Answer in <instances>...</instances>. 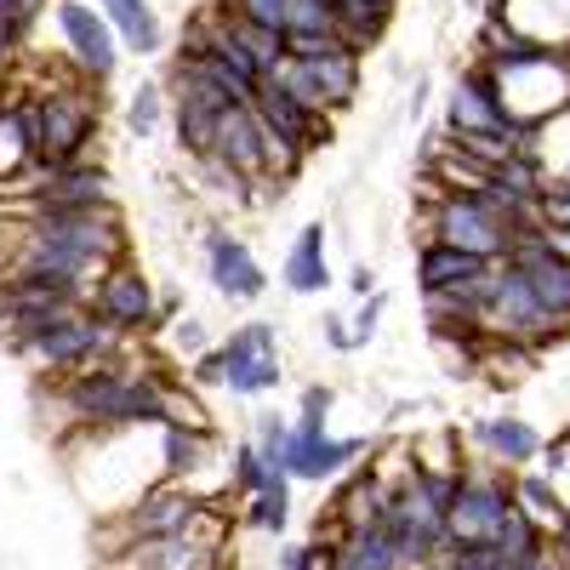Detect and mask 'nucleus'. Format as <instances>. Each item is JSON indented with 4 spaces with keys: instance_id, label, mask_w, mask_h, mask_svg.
I'll use <instances>...</instances> for the list:
<instances>
[{
    "instance_id": "obj_1",
    "label": "nucleus",
    "mask_w": 570,
    "mask_h": 570,
    "mask_svg": "<svg viewBox=\"0 0 570 570\" xmlns=\"http://www.w3.org/2000/svg\"><path fill=\"white\" fill-rule=\"evenodd\" d=\"M115 263H126V223H120V206H98V212H40V217H23V223H18L7 274H58V279L98 285ZM7 274H0V279H7Z\"/></svg>"
},
{
    "instance_id": "obj_2",
    "label": "nucleus",
    "mask_w": 570,
    "mask_h": 570,
    "mask_svg": "<svg viewBox=\"0 0 570 570\" xmlns=\"http://www.w3.org/2000/svg\"><path fill=\"white\" fill-rule=\"evenodd\" d=\"M166 389L171 376H149V371H131L120 354L69 371L58 383V405L91 428V434H120V428H160L166 422Z\"/></svg>"
},
{
    "instance_id": "obj_3",
    "label": "nucleus",
    "mask_w": 570,
    "mask_h": 570,
    "mask_svg": "<svg viewBox=\"0 0 570 570\" xmlns=\"http://www.w3.org/2000/svg\"><path fill=\"white\" fill-rule=\"evenodd\" d=\"M473 308H480L485 337H497V343H519V348H531V354H542L548 343L570 337V331L537 303V292L525 285V274H519L513 263H491V268H485Z\"/></svg>"
},
{
    "instance_id": "obj_4",
    "label": "nucleus",
    "mask_w": 570,
    "mask_h": 570,
    "mask_svg": "<svg viewBox=\"0 0 570 570\" xmlns=\"http://www.w3.org/2000/svg\"><path fill=\"white\" fill-rule=\"evenodd\" d=\"M508 508H513L508 468H462L456 497L445 508V548H491Z\"/></svg>"
},
{
    "instance_id": "obj_5",
    "label": "nucleus",
    "mask_w": 570,
    "mask_h": 570,
    "mask_svg": "<svg viewBox=\"0 0 570 570\" xmlns=\"http://www.w3.org/2000/svg\"><path fill=\"white\" fill-rule=\"evenodd\" d=\"M126 348V337L120 331L91 308V303H80V308H69L63 320H52L40 331V337L23 348L40 371H58V376H69V371H86V365H98V360H109V354H120Z\"/></svg>"
},
{
    "instance_id": "obj_6",
    "label": "nucleus",
    "mask_w": 570,
    "mask_h": 570,
    "mask_svg": "<svg viewBox=\"0 0 570 570\" xmlns=\"http://www.w3.org/2000/svg\"><path fill=\"white\" fill-rule=\"evenodd\" d=\"M212 513H217V502L200 497V491H188L183 480L142 485L137 502H131L126 513H115V519H120V537H126L120 553H126L131 542H149V537H188V531H206Z\"/></svg>"
},
{
    "instance_id": "obj_7",
    "label": "nucleus",
    "mask_w": 570,
    "mask_h": 570,
    "mask_svg": "<svg viewBox=\"0 0 570 570\" xmlns=\"http://www.w3.org/2000/svg\"><path fill=\"white\" fill-rule=\"evenodd\" d=\"M18 217H40V212H98L115 206V171L98 160H75L58 171H35L23 183V195H12Z\"/></svg>"
},
{
    "instance_id": "obj_8",
    "label": "nucleus",
    "mask_w": 570,
    "mask_h": 570,
    "mask_svg": "<svg viewBox=\"0 0 570 570\" xmlns=\"http://www.w3.org/2000/svg\"><path fill=\"white\" fill-rule=\"evenodd\" d=\"M40 104H46V155H40V171H58V166L86 160L91 137H98V86H91V80H80V86H46Z\"/></svg>"
},
{
    "instance_id": "obj_9",
    "label": "nucleus",
    "mask_w": 570,
    "mask_h": 570,
    "mask_svg": "<svg viewBox=\"0 0 570 570\" xmlns=\"http://www.w3.org/2000/svg\"><path fill=\"white\" fill-rule=\"evenodd\" d=\"M52 18H58V35H63V46H69L75 75L91 80V86H109L115 69H120V52H126L120 35H115V23L91 7V0H58Z\"/></svg>"
},
{
    "instance_id": "obj_10",
    "label": "nucleus",
    "mask_w": 570,
    "mask_h": 570,
    "mask_svg": "<svg viewBox=\"0 0 570 570\" xmlns=\"http://www.w3.org/2000/svg\"><path fill=\"white\" fill-rule=\"evenodd\" d=\"M285 383V365H279V337L268 320H252L240 331L223 337V389L240 394V400H263Z\"/></svg>"
},
{
    "instance_id": "obj_11",
    "label": "nucleus",
    "mask_w": 570,
    "mask_h": 570,
    "mask_svg": "<svg viewBox=\"0 0 570 570\" xmlns=\"http://www.w3.org/2000/svg\"><path fill=\"white\" fill-rule=\"evenodd\" d=\"M371 456V440H331L325 416H292V445H285V473L308 485L343 480V473Z\"/></svg>"
},
{
    "instance_id": "obj_12",
    "label": "nucleus",
    "mask_w": 570,
    "mask_h": 570,
    "mask_svg": "<svg viewBox=\"0 0 570 570\" xmlns=\"http://www.w3.org/2000/svg\"><path fill=\"white\" fill-rule=\"evenodd\" d=\"M91 308H98L120 337H142V331H160V292L149 285L131 257L115 263L98 285H91Z\"/></svg>"
},
{
    "instance_id": "obj_13",
    "label": "nucleus",
    "mask_w": 570,
    "mask_h": 570,
    "mask_svg": "<svg viewBox=\"0 0 570 570\" xmlns=\"http://www.w3.org/2000/svg\"><path fill=\"white\" fill-rule=\"evenodd\" d=\"M200 252H206V279L217 285L228 303H257L268 292V274H263L257 252L234 228H206L200 234Z\"/></svg>"
},
{
    "instance_id": "obj_14",
    "label": "nucleus",
    "mask_w": 570,
    "mask_h": 570,
    "mask_svg": "<svg viewBox=\"0 0 570 570\" xmlns=\"http://www.w3.org/2000/svg\"><path fill=\"white\" fill-rule=\"evenodd\" d=\"M228 542L223 531H188V537H149V542H131L126 553H115V570H223Z\"/></svg>"
},
{
    "instance_id": "obj_15",
    "label": "nucleus",
    "mask_w": 570,
    "mask_h": 570,
    "mask_svg": "<svg viewBox=\"0 0 570 570\" xmlns=\"http://www.w3.org/2000/svg\"><path fill=\"white\" fill-rule=\"evenodd\" d=\"M485 257H473V252H456V246H440V240H422L416 252V292H451L473 308V292H480V279H485ZM480 314V308H473Z\"/></svg>"
},
{
    "instance_id": "obj_16",
    "label": "nucleus",
    "mask_w": 570,
    "mask_h": 570,
    "mask_svg": "<svg viewBox=\"0 0 570 570\" xmlns=\"http://www.w3.org/2000/svg\"><path fill=\"white\" fill-rule=\"evenodd\" d=\"M502 263H513L519 274H525V285L537 292V303L570 331V263L559 257V252H548L542 246V234H531V240H519Z\"/></svg>"
},
{
    "instance_id": "obj_17",
    "label": "nucleus",
    "mask_w": 570,
    "mask_h": 570,
    "mask_svg": "<svg viewBox=\"0 0 570 570\" xmlns=\"http://www.w3.org/2000/svg\"><path fill=\"white\" fill-rule=\"evenodd\" d=\"M462 440H473V445L485 451V462H491V468H508V473L531 468V462L542 456V445H548L525 416H485V422H473Z\"/></svg>"
},
{
    "instance_id": "obj_18",
    "label": "nucleus",
    "mask_w": 570,
    "mask_h": 570,
    "mask_svg": "<svg viewBox=\"0 0 570 570\" xmlns=\"http://www.w3.org/2000/svg\"><path fill=\"white\" fill-rule=\"evenodd\" d=\"M252 115H257V120H263L268 131H279L285 142H297L303 155H314L320 142L331 137V115H308L303 104H292V98H285V91H279L274 80H263V86H257V98H252Z\"/></svg>"
},
{
    "instance_id": "obj_19",
    "label": "nucleus",
    "mask_w": 570,
    "mask_h": 570,
    "mask_svg": "<svg viewBox=\"0 0 570 570\" xmlns=\"http://www.w3.org/2000/svg\"><path fill=\"white\" fill-rule=\"evenodd\" d=\"M206 160H223L228 171H240V177H263V126H257V115H252L246 104L223 109L217 142H212Z\"/></svg>"
},
{
    "instance_id": "obj_20",
    "label": "nucleus",
    "mask_w": 570,
    "mask_h": 570,
    "mask_svg": "<svg viewBox=\"0 0 570 570\" xmlns=\"http://www.w3.org/2000/svg\"><path fill=\"white\" fill-rule=\"evenodd\" d=\"M297 63H303V58H297ZM303 69H308V75H314V86H320V104H325V115H343V109H354L360 86H365V63H360L354 46H337V52H325V58H308Z\"/></svg>"
},
{
    "instance_id": "obj_21",
    "label": "nucleus",
    "mask_w": 570,
    "mask_h": 570,
    "mask_svg": "<svg viewBox=\"0 0 570 570\" xmlns=\"http://www.w3.org/2000/svg\"><path fill=\"white\" fill-rule=\"evenodd\" d=\"M285 292L297 297H314V292H331V257H325V223H308L292 252H285Z\"/></svg>"
},
{
    "instance_id": "obj_22",
    "label": "nucleus",
    "mask_w": 570,
    "mask_h": 570,
    "mask_svg": "<svg viewBox=\"0 0 570 570\" xmlns=\"http://www.w3.org/2000/svg\"><path fill=\"white\" fill-rule=\"evenodd\" d=\"M331 570H405V564H400V548L389 542L383 525H360V531H337Z\"/></svg>"
},
{
    "instance_id": "obj_23",
    "label": "nucleus",
    "mask_w": 570,
    "mask_h": 570,
    "mask_svg": "<svg viewBox=\"0 0 570 570\" xmlns=\"http://www.w3.org/2000/svg\"><path fill=\"white\" fill-rule=\"evenodd\" d=\"M212 456V428H183V422H160V462H166V480H183L200 473Z\"/></svg>"
},
{
    "instance_id": "obj_24",
    "label": "nucleus",
    "mask_w": 570,
    "mask_h": 570,
    "mask_svg": "<svg viewBox=\"0 0 570 570\" xmlns=\"http://www.w3.org/2000/svg\"><path fill=\"white\" fill-rule=\"evenodd\" d=\"M98 12L115 23V35L131 58H149L160 46V18L149 12V0H98Z\"/></svg>"
},
{
    "instance_id": "obj_25",
    "label": "nucleus",
    "mask_w": 570,
    "mask_h": 570,
    "mask_svg": "<svg viewBox=\"0 0 570 570\" xmlns=\"http://www.w3.org/2000/svg\"><path fill=\"white\" fill-rule=\"evenodd\" d=\"M389 23H394V7H383V0H337V35L360 58L389 35Z\"/></svg>"
},
{
    "instance_id": "obj_26",
    "label": "nucleus",
    "mask_w": 570,
    "mask_h": 570,
    "mask_svg": "<svg viewBox=\"0 0 570 570\" xmlns=\"http://www.w3.org/2000/svg\"><path fill=\"white\" fill-rule=\"evenodd\" d=\"M513 502L531 513V525H537V531H548V537H553L559 513H564V497H559V485L548 480L542 468H519V473H513Z\"/></svg>"
},
{
    "instance_id": "obj_27",
    "label": "nucleus",
    "mask_w": 570,
    "mask_h": 570,
    "mask_svg": "<svg viewBox=\"0 0 570 570\" xmlns=\"http://www.w3.org/2000/svg\"><path fill=\"white\" fill-rule=\"evenodd\" d=\"M240 525H246V531H257V537H285V531H292V480H285V473H279V480H274L268 491L246 497Z\"/></svg>"
},
{
    "instance_id": "obj_28",
    "label": "nucleus",
    "mask_w": 570,
    "mask_h": 570,
    "mask_svg": "<svg viewBox=\"0 0 570 570\" xmlns=\"http://www.w3.org/2000/svg\"><path fill=\"white\" fill-rule=\"evenodd\" d=\"M35 171H40V155H35V142H29V131L18 120V104H12L7 115H0V183H23Z\"/></svg>"
},
{
    "instance_id": "obj_29",
    "label": "nucleus",
    "mask_w": 570,
    "mask_h": 570,
    "mask_svg": "<svg viewBox=\"0 0 570 570\" xmlns=\"http://www.w3.org/2000/svg\"><path fill=\"white\" fill-rule=\"evenodd\" d=\"M166 115H171L166 80H142V86L131 91V104H126V131H131V137H155Z\"/></svg>"
},
{
    "instance_id": "obj_30",
    "label": "nucleus",
    "mask_w": 570,
    "mask_h": 570,
    "mask_svg": "<svg viewBox=\"0 0 570 570\" xmlns=\"http://www.w3.org/2000/svg\"><path fill=\"white\" fill-rule=\"evenodd\" d=\"M274 480H279V473L257 456V445H252V440L234 445V462H228V485H234V491H240V497H257V491H268Z\"/></svg>"
},
{
    "instance_id": "obj_31",
    "label": "nucleus",
    "mask_w": 570,
    "mask_h": 570,
    "mask_svg": "<svg viewBox=\"0 0 570 570\" xmlns=\"http://www.w3.org/2000/svg\"><path fill=\"white\" fill-rule=\"evenodd\" d=\"M331 548H337V531H314L308 542H285L274 570H331Z\"/></svg>"
},
{
    "instance_id": "obj_32",
    "label": "nucleus",
    "mask_w": 570,
    "mask_h": 570,
    "mask_svg": "<svg viewBox=\"0 0 570 570\" xmlns=\"http://www.w3.org/2000/svg\"><path fill=\"white\" fill-rule=\"evenodd\" d=\"M252 445H257V456H263L274 473H285V445H292V422H285L279 411H263V416H257V440H252ZM285 480H292V473H285Z\"/></svg>"
},
{
    "instance_id": "obj_33",
    "label": "nucleus",
    "mask_w": 570,
    "mask_h": 570,
    "mask_svg": "<svg viewBox=\"0 0 570 570\" xmlns=\"http://www.w3.org/2000/svg\"><path fill=\"white\" fill-rule=\"evenodd\" d=\"M383 308H389V297H383V292L360 297V314L348 320V331H354V348H365V343L376 337V320H383Z\"/></svg>"
},
{
    "instance_id": "obj_34",
    "label": "nucleus",
    "mask_w": 570,
    "mask_h": 570,
    "mask_svg": "<svg viewBox=\"0 0 570 570\" xmlns=\"http://www.w3.org/2000/svg\"><path fill=\"white\" fill-rule=\"evenodd\" d=\"M337 35H297V29H285V58H325V52H337Z\"/></svg>"
},
{
    "instance_id": "obj_35",
    "label": "nucleus",
    "mask_w": 570,
    "mask_h": 570,
    "mask_svg": "<svg viewBox=\"0 0 570 570\" xmlns=\"http://www.w3.org/2000/svg\"><path fill=\"white\" fill-rule=\"evenodd\" d=\"M188 383H195V389H223V343L188 360Z\"/></svg>"
},
{
    "instance_id": "obj_36",
    "label": "nucleus",
    "mask_w": 570,
    "mask_h": 570,
    "mask_svg": "<svg viewBox=\"0 0 570 570\" xmlns=\"http://www.w3.org/2000/svg\"><path fill=\"white\" fill-rule=\"evenodd\" d=\"M171 331H177V348H183L188 360H195V354H206V348H212V331H206V320H200V314H188V320H177Z\"/></svg>"
},
{
    "instance_id": "obj_37",
    "label": "nucleus",
    "mask_w": 570,
    "mask_h": 570,
    "mask_svg": "<svg viewBox=\"0 0 570 570\" xmlns=\"http://www.w3.org/2000/svg\"><path fill=\"white\" fill-rule=\"evenodd\" d=\"M542 223H548V228H570V183H548Z\"/></svg>"
},
{
    "instance_id": "obj_38",
    "label": "nucleus",
    "mask_w": 570,
    "mask_h": 570,
    "mask_svg": "<svg viewBox=\"0 0 570 570\" xmlns=\"http://www.w3.org/2000/svg\"><path fill=\"white\" fill-rule=\"evenodd\" d=\"M331 400H337V394H331L325 383H308V389H303V400H297V416H325V411H331Z\"/></svg>"
},
{
    "instance_id": "obj_39",
    "label": "nucleus",
    "mask_w": 570,
    "mask_h": 570,
    "mask_svg": "<svg viewBox=\"0 0 570 570\" xmlns=\"http://www.w3.org/2000/svg\"><path fill=\"white\" fill-rule=\"evenodd\" d=\"M320 331H325V348H337V354H354V331H348V320H325Z\"/></svg>"
},
{
    "instance_id": "obj_40",
    "label": "nucleus",
    "mask_w": 570,
    "mask_h": 570,
    "mask_svg": "<svg viewBox=\"0 0 570 570\" xmlns=\"http://www.w3.org/2000/svg\"><path fill=\"white\" fill-rule=\"evenodd\" d=\"M18 46H23V40H18L7 23H0V80H7V75L18 69Z\"/></svg>"
},
{
    "instance_id": "obj_41",
    "label": "nucleus",
    "mask_w": 570,
    "mask_h": 570,
    "mask_svg": "<svg viewBox=\"0 0 570 570\" xmlns=\"http://www.w3.org/2000/svg\"><path fill=\"white\" fill-rule=\"evenodd\" d=\"M542 246H548V252H559V257L570 263V228H548V223H542Z\"/></svg>"
},
{
    "instance_id": "obj_42",
    "label": "nucleus",
    "mask_w": 570,
    "mask_h": 570,
    "mask_svg": "<svg viewBox=\"0 0 570 570\" xmlns=\"http://www.w3.org/2000/svg\"><path fill=\"white\" fill-rule=\"evenodd\" d=\"M348 292H354V297H371V292H376V274H371L365 263H360V268L348 274Z\"/></svg>"
},
{
    "instance_id": "obj_43",
    "label": "nucleus",
    "mask_w": 570,
    "mask_h": 570,
    "mask_svg": "<svg viewBox=\"0 0 570 570\" xmlns=\"http://www.w3.org/2000/svg\"><path fill=\"white\" fill-rule=\"evenodd\" d=\"M12 12H18V0H0V23L12 29Z\"/></svg>"
},
{
    "instance_id": "obj_44",
    "label": "nucleus",
    "mask_w": 570,
    "mask_h": 570,
    "mask_svg": "<svg viewBox=\"0 0 570 570\" xmlns=\"http://www.w3.org/2000/svg\"><path fill=\"white\" fill-rule=\"evenodd\" d=\"M383 7H394V0H383Z\"/></svg>"
}]
</instances>
